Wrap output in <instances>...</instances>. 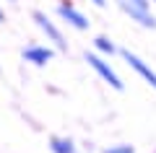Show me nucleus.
Returning a JSON list of instances; mask_svg holds the SVG:
<instances>
[{"instance_id": "obj_1", "label": "nucleus", "mask_w": 156, "mask_h": 153, "mask_svg": "<svg viewBox=\"0 0 156 153\" xmlns=\"http://www.w3.org/2000/svg\"><path fill=\"white\" fill-rule=\"evenodd\" d=\"M86 62H89V65L94 68V70L99 73L101 78H104V83H109V86L115 88V91H122V88H125V83L120 81V75H117V73L112 70V65L104 60V57H99L96 52H86Z\"/></svg>"}, {"instance_id": "obj_2", "label": "nucleus", "mask_w": 156, "mask_h": 153, "mask_svg": "<svg viewBox=\"0 0 156 153\" xmlns=\"http://www.w3.org/2000/svg\"><path fill=\"white\" fill-rule=\"evenodd\" d=\"M34 21H37V26L42 29V34H44V37L50 39V42L55 44L57 49H68V42H65V37H62V31L57 29L55 21H50V18H47V13L34 11Z\"/></svg>"}, {"instance_id": "obj_3", "label": "nucleus", "mask_w": 156, "mask_h": 153, "mask_svg": "<svg viewBox=\"0 0 156 153\" xmlns=\"http://www.w3.org/2000/svg\"><path fill=\"white\" fill-rule=\"evenodd\" d=\"M57 16H60L62 21L68 23V26L78 29V31H86V29H89V18H86L83 13L78 11L76 5H70V3H68V0H62L60 5H57Z\"/></svg>"}, {"instance_id": "obj_4", "label": "nucleus", "mask_w": 156, "mask_h": 153, "mask_svg": "<svg viewBox=\"0 0 156 153\" xmlns=\"http://www.w3.org/2000/svg\"><path fill=\"white\" fill-rule=\"evenodd\" d=\"M117 3H120V8H122L133 21H138L140 26H146V29H154L156 26V18L151 16L148 8H140V5H135V3H130V0H117Z\"/></svg>"}, {"instance_id": "obj_5", "label": "nucleus", "mask_w": 156, "mask_h": 153, "mask_svg": "<svg viewBox=\"0 0 156 153\" xmlns=\"http://www.w3.org/2000/svg\"><path fill=\"white\" fill-rule=\"evenodd\" d=\"M120 55H122V57H125V62H128V65H130V68H133V70H135V73H138V75H140V78H143V81H146V83H148V86H151V88H156V73H154V70H151V68H148V65H146V62H143V60H140V57H138V55H133V52H130V49H122V52H120Z\"/></svg>"}, {"instance_id": "obj_6", "label": "nucleus", "mask_w": 156, "mask_h": 153, "mask_svg": "<svg viewBox=\"0 0 156 153\" xmlns=\"http://www.w3.org/2000/svg\"><path fill=\"white\" fill-rule=\"evenodd\" d=\"M21 57L26 62H31V65L42 68V65H47V62L52 60V49L50 47H39V44H31V47H23Z\"/></svg>"}, {"instance_id": "obj_7", "label": "nucleus", "mask_w": 156, "mask_h": 153, "mask_svg": "<svg viewBox=\"0 0 156 153\" xmlns=\"http://www.w3.org/2000/svg\"><path fill=\"white\" fill-rule=\"evenodd\" d=\"M50 151L52 153H76V143H73L70 137H52Z\"/></svg>"}, {"instance_id": "obj_8", "label": "nucleus", "mask_w": 156, "mask_h": 153, "mask_svg": "<svg viewBox=\"0 0 156 153\" xmlns=\"http://www.w3.org/2000/svg\"><path fill=\"white\" fill-rule=\"evenodd\" d=\"M94 47L99 49L101 55H115V52H117V47L112 44V39H107V37H96L94 39Z\"/></svg>"}, {"instance_id": "obj_9", "label": "nucleus", "mask_w": 156, "mask_h": 153, "mask_svg": "<svg viewBox=\"0 0 156 153\" xmlns=\"http://www.w3.org/2000/svg\"><path fill=\"white\" fill-rule=\"evenodd\" d=\"M104 153H135V151H133V145H125V143H122V145H112V148H107Z\"/></svg>"}, {"instance_id": "obj_10", "label": "nucleus", "mask_w": 156, "mask_h": 153, "mask_svg": "<svg viewBox=\"0 0 156 153\" xmlns=\"http://www.w3.org/2000/svg\"><path fill=\"white\" fill-rule=\"evenodd\" d=\"M130 3H135V5H140V8H148V0H130Z\"/></svg>"}, {"instance_id": "obj_11", "label": "nucleus", "mask_w": 156, "mask_h": 153, "mask_svg": "<svg viewBox=\"0 0 156 153\" xmlns=\"http://www.w3.org/2000/svg\"><path fill=\"white\" fill-rule=\"evenodd\" d=\"M91 3H94V5H99V8H101V5H104V3H107V0H91Z\"/></svg>"}, {"instance_id": "obj_12", "label": "nucleus", "mask_w": 156, "mask_h": 153, "mask_svg": "<svg viewBox=\"0 0 156 153\" xmlns=\"http://www.w3.org/2000/svg\"><path fill=\"white\" fill-rule=\"evenodd\" d=\"M0 23H3V11H0Z\"/></svg>"}, {"instance_id": "obj_13", "label": "nucleus", "mask_w": 156, "mask_h": 153, "mask_svg": "<svg viewBox=\"0 0 156 153\" xmlns=\"http://www.w3.org/2000/svg\"><path fill=\"white\" fill-rule=\"evenodd\" d=\"M8 3H16V0H8Z\"/></svg>"}, {"instance_id": "obj_14", "label": "nucleus", "mask_w": 156, "mask_h": 153, "mask_svg": "<svg viewBox=\"0 0 156 153\" xmlns=\"http://www.w3.org/2000/svg\"><path fill=\"white\" fill-rule=\"evenodd\" d=\"M154 3H156V0H154Z\"/></svg>"}]
</instances>
